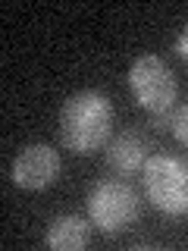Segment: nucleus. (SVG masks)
I'll use <instances>...</instances> for the list:
<instances>
[{
    "label": "nucleus",
    "mask_w": 188,
    "mask_h": 251,
    "mask_svg": "<svg viewBox=\"0 0 188 251\" xmlns=\"http://www.w3.org/2000/svg\"><path fill=\"white\" fill-rule=\"evenodd\" d=\"M113 132V104L104 91H75L60 107L57 135L66 151L88 157L110 141Z\"/></svg>",
    "instance_id": "1"
},
{
    "label": "nucleus",
    "mask_w": 188,
    "mask_h": 251,
    "mask_svg": "<svg viewBox=\"0 0 188 251\" xmlns=\"http://www.w3.org/2000/svg\"><path fill=\"white\" fill-rule=\"evenodd\" d=\"M129 88L135 94L138 107H144L154 116V126H169L172 123V107H176L179 82L169 63L157 53H144L129 66Z\"/></svg>",
    "instance_id": "2"
},
{
    "label": "nucleus",
    "mask_w": 188,
    "mask_h": 251,
    "mask_svg": "<svg viewBox=\"0 0 188 251\" xmlns=\"http://www.w3.org/2000/svg\"><path fill=\"white\" fill-rule=\"evenodd\" d=\"M141 185L157 210L169 217L188 214V160L172 154L147 157L144 170H141Z\"/></svg>",
    "instance_id": "3"
},
{
    "label": "nucleus",
    "mask_w": 188,
    "mask_h": 251,
    "mask_svg": "<svg viewBox=\"0 0 188 251\" xmlns=\"http://www.w3.org/2000/svg\"><path fill=\"white\" fill-rule=\"evenodd\" d=\"M138 192L122 179H100L88 192V220L104 235H116L138 220Z\"/></svg>",
    "instance_id": "4"
},
{
    "label": "nucleus",
    "mask_w": 188,
    "mask_h": 251,
    "mask_svg": "<svg viewBox=\"0 0 188 251\" xmlns=\"http://www.w3.org/2000/svg\"><path fill=\"white\" fill-rule=\"evenodd\" d=\"M13 182L25 192H41V188L53 185L60 176V154L50 145H28L16 154L10 167Z\"/></svg>",
    "instance_id": "5"
},
{
    "label": "nucleus",
    "mask_w": 188,
    "mask_h": 251,
    "mask_svg": "<svg viewBox=\"0 0 188 251\" xmlns=\"http://www.w3.org/2000/svg\"><path fill=\"white\" fill-rule=\"evenodd\" d=\"M107 167L119 176H132V173L144 170L147 163V138L141 132L125 129L113 141H107Z\"/></svg>",
    "instance_id": "6"
},
{
    "label": "nucleus",
    "mask_w": 188,
    "mask_h": 251,
    "mask_svg": "<svg viewBox=\"0 0 188 251\" xmlns=\"http://www.w3.org/2000/svg\"><path fill=\"white\" fill-rule=\"evenodd\" d=\"M88 235H91L88 220L69 214V217H57V220H53L50 229H47V235H44V242L50 248H57V251H78V248L88 245Z\"/></svg>",
    "instance_id": "7"
},
{
    "label": "nucleus",
    "mask_w": 188,
    "mask_h": 251,
    "mask_svg": "<svg viewBox=\"0 0 188 251\" xmlns=\"http://www.w3.org/2000/svg\"><path fill=\"white\" fill-rule=\"evenodd\" d=\"M169 129H172V135H176V138L188 148V104H182V107L176 110V113H172Z\"/></svg>",
    "instance_id": "8"
},
{
    "label": "nucleus",
    "mask_w": 188,
    "mask_h": 251,
    "mask_svg": "<svg viewBox=\"0 0 188 251\" xmlns=\"http://www.w3.org/2000/svg\"><path fill=\"white\" fill-rule=\"evenodd\" d=\"M176 53L182 57L185 63H188V25L179 31V38H176Z\"/></svg>",
    "instance_id": "9"
}]
</instances>
